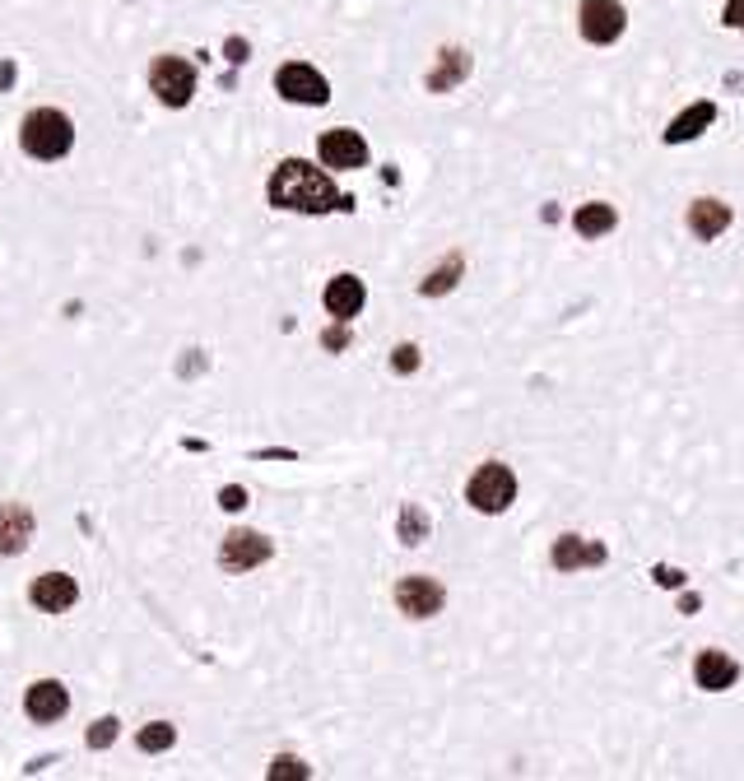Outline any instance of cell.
<instances>
[{"label":"cell","instance_id":"cell-26","mask_svg":"<svg viewBox=\"0 0 744 781\" xmlns=\"http://www.w3.org/2000/svg\"><path fill=\"white\" fill-rule=\"evenodd\" d=\"M726 24L744 33V0H726Z\"/></svg>","mask_w":744,"mask_h":781},{"label":"cell","instance_id":"cell-17","mask_svg":"<svg viewBox=\"0 0 744 781\" xmlns=\"http://www.w3.org/2000/svg\"><path fill=\"white\" fill-rule=\"evenodd\" d=\"M712 122H716V107H712V103H693L689 112H680V117L670 122L666 145H684V140H693V136H703Z\"/></svg>","mask_w":744,"mask_h":781},{"label":"cell","instance_id":"cell-7","mask_svg":"<svg viewBox=\"0 0 744 781\" xmlns=\"http://www.w3.org/2000/svg\"><path fill=\"white\" fill-rule=\"evenodd\" d=\"M442 600H447V591L433 582V577H405V582L396 587V605L410 619H433L442 610Z\"/></svg>","mask_w":744,"mask_h":781},{"label":"cell","instance_id":"cell-19","mask_svg":"<svg viewBox=\"0 0 744 781\" xmlns=\"http://www.w3.org/2000/svg\"><path fill=\"white\" fill-rule=\"evenodd\" d=\"M465 71H470V56L465 52H442V71L428 75V88H452Z\"/></svg>","mask_w":744,"mask_h":781},{"label":"cell","instance_id":"cell-1","mask_svg":"<svg viewBox=\"0 0 744 781\" xmlns=\"http://www.w3.org/2000/svg\"><path fill=\"white\" fill-rule=\"evenodd\" d=\"M270 200H275L280 210H298V214H326L335 205H345L331 177L303 159H289L275 168V177H270Z\"/></svg>","mask_w":744,"mask_h":781},{"label":"cell","instance_id":"cell-24","mask_svg":"<svg viewBox=\"0 0 744 781\" xmlns=\"http://www.w3.org/2000/svg\"><path fill=\"white\" fill-rule=\"evenodd\" d=\"M391 363H396V372H415V368H419V349H415V345H400Z\"/></svg>","mask_w":744,"mask_h":781},{"label":"cell","instance_id":"cell-10","mask_svg":"<svg viewBox=\"0 0 744 781\" xmlns=\"http://www.w3.org/2000/svg\"><path fill=\"white\" fill-rule=\"evenodd\" d=\"M75 595H80V587H75V577H65V572H48L33 582V605L48 614H65L75 605Z\"/></svg>","mask_w":744,"mask_h":781},{"label":"cell","instance_id":"cell-3","mask_svg":"<svg viewBox=\"0 0 744 781\" xmlns=\"http://www.w3.org/2000/svg\"><path fill=\"white\" fill-rule=\"evenodd\" d=\"M465 498H470V507H480V511H489V517H499V511H507L516 503V475L507 471V465L489 461V465H480V471H475V479H470Z\"/></svg>","mask_w":744,"mask_h":781},{"label":"cell","instance_id":"cell-21","mask_svg":"<svg viewBox=\"0 0 744 781\" xmlns=\"http://www.w3.org/2000/svg\"><path fill=\"white\" fill-rule=\"evenodd\" d=\"M172 740H177V735H172V726H164V721H154V726L140 730V749H145V753H159V749H168Z\"/></svg>","mask_w":744,"mask_h":781},{"label":"cell","instance_id":"cell-6","mask_svg":"<svg viewBox=\"0 0 744 781\" xmlns=\"http://www.w3.org/2000/svg\"><path fill=\"white\" fill-rule=\"evenodd\" d=\"M275 88H280V94H284L289 103H303V107H317V103L331 98L326 75H317V71H312V65H303V61L284 65V71L275 75Z\"/></svg>","mask_w":744,"mask_h":781},{"label":"cell","instance_id":"cell-23","mask_svg":"<svg viewBox=\"0 0 744 781\" xmlns=\"http://www.w3.org/2000/svg\"><path fill=\"white\" fill-rule=\"evenodd\" d=\"M112 740H117V721H112V717H103L94 730H88V745H94V749H107Z\"/></svg>","mask_w":744,"mask_h":781},{"label":"cell","instance_id":"cell-4","mask_svg":"<svg viewBox=\"0 0 744 781\" xmlns=\"http://www.w3.org/2000/svg\"><path fill=\"white\" fill-rule=\"evenodd\" d=\"M149 88L159 94V103L187 107L191 94H196V71H191V61H182V56H159V61L149 65Z\"/></svg>","mask_w":744,"mask_h":781},{"label":"cell","instance_id":"cell-12","mask_svg":"<svg viewBox=\"0 0 744 781\" xmlns=\"http://www.w3.org/2000/svg\"><path fill=\"white\" fill-rule=\"evenodd\" d=\"M693 679H698V688H708V694H726V688L740 679V665L731 656H721V652H698Z\"/></svg>","mask_w":744,"mask_h":781},{"label":"cell","instance_id":"cell-2","mask_svg":"<svg viewBox=\"0 0 744 781\" xmlns=\"http://www.w3.org/2000/svg\"><path fill=\"white\" fill-rule=\"evenodd\" d=\"M19 140H24L33 159H61V154H71V145H75V126L65 112L38 107L24 117V126H19Z\"/></svg>","mask_w":744,"mask_h":781},{"label":"cell","instance_id":"cell-11","mask_svg":"<svg viewBox=\"0 0 744 781\" xmlns=\"http://www.w3.org/2000/svg\"><path fill=\"white\" fill-rule=\"evenodd\" d=\"M731 229V205H721V200H693L689 205V233L698 242H716L721 233Z\"/></svg>","mask_w":744,"mask_h":781},{"label":"cell","instance_id":"cell-15","mask_svg":"<svg viewBox=\"0 0 744 781\" xmlns=\"http://www.w3.org/2000/svg\"><path fill=\"white\" fill-rule=\"evenodd\" d=\"M364 298H368V288H364V279H354V275H335L326 284V312H331V317H340V321L358 317V312H364Z\"/></svg>","mask_w":744,"mask_h":781},{"label":"cell","instance_id":"cell-25","mask_svg":"<svg viewBox=\"0 0 744 781\" xmlns=\"http://www.w3.org/2000/svg\"><path fill=\"white\" fill-rule=\"evenodd\" d=\"M419 530H423V521H419V511L410 507V511H405V540L419 545Z\"/></svg>","mask_w":744,"mask_h":781},{"label":"cell","instance_id":"cell-9","mask_svg":"<svg viewBox=\"0 0 744 781\" xmlns=\"http://www.w3.org/2000/svg\"><path fill=\"white\" fill-rule=\"evenodd\" d=\"M270 558V540L256 530H233L229 540H223V553H219V563L229 568V572H247V568H256Z\"/></svg>","mask_w":744,"mask_h":781},{"label":"cell","instance_id":"cell-5","mask_svg":"<svg viewBox=\"0 0 744 781\" xmlns=\"http://www.w3.org/2000/svg\"><path fill=\"white\" fill-rule=\"evenodd\" d=\"M628 29V14L619 0H581V38L596 42V48H610Z\"/></svg>","mask_w":744,"mask_h":781},{"label":"cell","instance_id":"cell-20","mask_svg":"<svg viewBox=\"0 0 744 781\" xmlns=\"http://www.w3.org/2000/svg\"><path fill=\"white\" fill-rule=\"evenodd\" d=\"M457 275H461V256H452V261H447V265H442V271H433V275H428V279H423V294H428V298H438V294H447V288H452V284H457Z\"/></svg>","mask_w":744,"mask_h":781},{"label":"cell","instance_id":"cell-14","mask_svg":"<svg viewBox=\"0 0 744 781\" xmlns=\"http://www.w3.org/2000/svg\"><path fill=\"white\" fill-rule=\"evenodd\" d=\"M65 707H71V694H65V684H56V679H38L24 698V711L33 721H56V717H65Z\"/></svg>","mask_w":744,"mask_h":781},{"label":"cell","instance_id":"cell-13","mask_svg":"<svg viewBox=\"0 0 744 781\" xmlns=\"http://www.w3.org/2000/svg\"><path fill=\"white\" fill-rule=\"evenodd\" d=\"M605 563V545L581 540V535H563L554 545V568L558 572H577V568H600Z\"/></svg>","mask_w":744,"mask_h":781},{"label":"cell","instance_id":"cell-18","mask_svg":"<svg viewBox=\"0 0 744 781\" xmlns=\"http://www.w3.org/2000/svg\"><path fill=\"white\" fill-rule=\"evenodd\" d=\"M619 223V214H615V205H605V200H591V205H581L577 210V219H573V229L581 233V238H605Z\"/></svg>","mask_w":744,"mask_h":781},{"label":"cell","instance_id":"cell-22","mask_svg":"<svg viewBox=\"0 0 744 781\" xmlns=\"http://www.w3.org/2000/svg\"><path fill=\"white\" fill-rule=\"evenodd\" d=\"M303 777H307V768L298 758H280V763L270 768V781H303Z\"/></svg>","mask_w":744,"mask_h":781},{"label":"cell","instance_id":"cell-27","mask_svg":"<svg viewBox=\"0 0 744 781\" xmlns=\"http://www.w3.org/2000/svg\"><path fill=\"white\" fill-rule=\"evenodd\" d=\"M223 507H229V511L247 507V494H242V488H223Z\"/></svg>","mask_w":744,"mask_h":781},{"label":"cell","instance_id":"cell-16","mask_svg":"<svg viewBox=\"0 0 744 781\" xmlns=\"http://www.w3.org/2000/svg\"><path fill=\"white\" fill-rule=\"evenodd\" d=\"M33 540V511L29 507H0V553H24Z\"/></svg>","mask_w":744,"mask_h":781},{"label":"cell","instance_id":"cell-8","mask_svg":"<svg viewBox=\"0 0 744 781\" xmlns=\"http://www.w3.org/2000/svg\"><path fill=\"white\" fill-rule=\"evenodd\" d=\"M322 163L326 168H340V172H354V168H364L368 163V145L358 130H326L322 136Z\"/></svg>","mask_w":744,"mask_h":781}]
</instances>
